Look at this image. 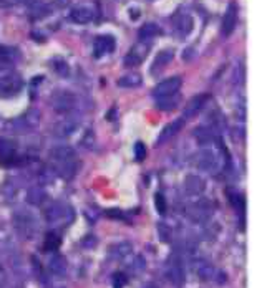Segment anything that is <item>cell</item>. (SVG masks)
<instances>
[{
    "mask_svg": "<svg viewBox=\"0 0 267 288\" xmlns=\"http://www.w3.org/2000/svg\"><path fill=\"white\" fill-rule=\"evenodd\" d=\"M50 166H52L53 172L60 176L62 179L70 181L71 177L78 171V159H76V153L70 146H57L50 151Z\"/></svg>",
    "mask_w": 267,
    "mask_h": 288,
    "instance_id": "6da1fadb",
    "label": "cell"
},
{
    "mask_svg": "<svg viewBox=\"0 0 267 288\" xmlns=\"http://www.w3.org/2000/svg\"><path fill=\"white\" fill-rule=\"evenodd\" d=\"M224 161H226V158H223L221 149H216L212 144L202 146V149L199 151L196 156V166L201 169V171L211 172V174L219 172L221 169L224 167Z\"/></svg>",
    "mask_w": 267,
    "mask_h": 288,
    "instance_id": "7a4b0ae2",
    "label": "cell"
},
{
    "mask_svg": "<svg viewBox=\"0 0 267 288\" xmlns=\"http://www.w3.org/2000/svg\"><path fill=\"white\" fill-rule=\"evenodd\" d=\"M45 219L53 227H65L73 222L75 210L65 202H52L45 210Z\"/></svg>",
    "mask_w": 267,
    "mask_h": 288,
    "instance_id": "3957f363",
    "label": "cell"
},
{
    "mask_svg": "<svg viewBox=\"0 0 267 288\" xmlns=\"http://www.w3.org/2000/svg\"><path fill=\"white\" fill-rule=\"evenodd\" d=\"M24 88V80L17 71H5L0 75V96L13 98Z\"/></svg>",
    "mask_w": 267,
    "mask_h": 288,
    "instance_id": "277c9868",
    "label": "cell"
},
{
    "mask_svg": "<svg viewBox=\"0 0 267 288\" xmlns=\"http://www.w3.org/2000/svg\"><path fill=\"white\" fill-rule=\"evenodd\" d=\"M50 103L58 114H68L76 108V96L67 90H57L50 98Z\"/></svg>",
    "mask_w": 267,
    "mask_h": 288,
    "instance_id": "5b68a950",
    "label": "cell"
},
{
    "mask_svg": "<svg viewBox=\"0 0 267 288\" xmlns=\"http://www.w3.org/2000/svg\"><path fill=\"white\" fill-rule=\"evenodd\" d=\"M13 222H15V227H17V230H19V234L24 235L25 239H33V235L38 232L37 219L29 212H17Z\"/></svg>",
    "mask_w": 267,
    "mask_h": 288,
    "instance_id": "8992f818",
    "label": "cell"
},
{
    "mask_svg": "<svg viewBox=\"0 0 267 288\" xmlns=\"http://www.w3.org/2000/svg\"><path fill=\"white\" fill-rule=\"evenodd\" d=\"M165 275L174 287H181L184 283V268L178 255H171L169 260L166 262Z\"/></svg>",
    "mask_w": 267,
    "mask_h": 288,
    "instance_id": "52a82bcc",
    "label": "cell"
},
{
    "mask_svg": "<svg viewBox=\"0 0 267 288\" xmlns=\"http://www.w3.org/2000/svg\"><path fill=\"white\" fill-rule=\"evenodd\" d=\"M38 123H40V113L32 109V111L22 114L17 120H13L10 123V128L13 132H29L33 128H37Z\"/></svg>",
    "mask_w": 267,
    "mask_h": 288,
    "instance_id": "ba28073f",
    "label": "cell"
},
{
    "mask_svg": "<svg viewBox=\"0 0 267 288\" xmlns=\"http://www.w3.org/2000/svg\"><path fill=\"white\" fill-rule=\"evenodd\" d=\"M183 85V78L181 76H171V78L161 81L155 86L153 90V98L160 99V98H166V96H173L176 93H179V88Z\"/></svg>",
    "mask_w": 267,
    "mask_h": 288,
    "instance_id": "9c48e42d",
    "label": "cell"
},
{
    "mask_svg": "<svg viewBox=\"0 0 267 288\" xmlns=\"http://www.w3.org/2000/svg\"><path fill=\"white\" fill-rule=\"evenodd\" d=\"M0 162L5 166H15L22 162L20 156L17 154V146L10 139L0 138Z\"/></svg>",
    "mask_w": 267,
    "mask_h": 288,
    "instance_id": "30bf717a",
    "label": "cell"
},
{
    "mask_svg": "<svg viewBox=\"0 0 267 288\" xmlns=\"http://www.w3.org/2000/svg\"><path fill=\"white\" fill-rule=\"evenodd\" d=\"M188 217L194 222H204L211 217L212 214V205L209 200H198L193 205H189V209L186 210Z\"/></svg>",
    "mask_w": 267,
    "mask_h": 288,
    "instance_id": "8fae6325",
    "label": "cell"
},
{
    "mask_svg": "<svg viewBox=\"0 0 267 288\" xmlns=\"http://www.w3.org/2000/svg\"><path fill=\"white\" fill-rule=\"evenodd\" d=\"M207 99H209V96L201 93V95H196L193 96L191 99L188 101V104L184 106L183 109V120L188 121V120H193V118H196L199 113L204 109V106L207 104Z\"/></svg>",
    "mask_w": 267,
    "mask_h": 288,
    "instance_id": "7c38bea8",
    "label": "cell"
},
{
    "mask_svg": "<svg viewBox=\"0 0 267 288\" xmlns=\"http://www.w3.org/2000/svg\"><path fill=\"white\" fill-rule=\"evenodd\" d=\"M237 20H239V13H237V3H229L228 8L224 12L223 22H221V33L224 36H229L236 30L237 27Z\"/></svg>",
    "mask_w": 267,
    "mask_h": 288,
    "instance_id": "4fadbf2b",
    "label": "cell"
},
{
    "mask_svg": "<svg viewBox=\"0 0 267 288\" xmlns=\"http://www.w3.org/2000/svg\"><path fill=\"white\" fill-rule=\"evenodd\" d=\"M193 25H194V20L189 13L178 12L173 17V29H174V33L178 35L179 38H184V36H188L191 33Z\"/></svg>",
    "mask_w": 267,
    "mask_h": 288,
    "instance_id": "5bb4252c",
    "label": "cell"
},
{
    "mask_svg": "<svg viewBox=\"0 0 267 288\" xmlns=\"http://www.w3.org/2000/svg\"><path fill=\"white\" fill-rule=\"evenodd\" d=\"M116 47V40L111 35H100L93 42V55L95 58H103L110 55Z\"/></svg>",
    "mask_w": 267,
    "mask_h": 288,
    "instance_id": "9a60e30c",
    "label": "cell"
},
{
    "mask_svg": "<svg viewBox=\"0 0 267 288\" xmlns=\"http://www.w3.org/2000/svg\"><path fill=\"white\" fill-rule=\"evenodd\" d=\"M149 47L144 42H138L136 45H133L128 55L125 57V66H138L144 62L148 55Z\"/></svg>",
    "mask_w": 267,
    "mask_h": 288,
    "instance_id": "2e32d148",
    "label": "cell"
},
{
    "mask_svg": "<svg viewBox=\"0 0 267 288\" xmlns=\"http://www.w3.org/2000/svg\"><path fill=\"white\" fill-rule=\"evenodd\" d=\"M194 268H196V273L199 275V278L201 280H216L218 283L221 282H226V277H224V273H221L216 270L214 267H212L211 263H207V262H198V263H194Z\"/></svg>",
    "mask_w": 267,
    "mask_h": 288,
    "instance_id": "e0dca14e",
    "label": "cell"
},
{
    "mask_svg": "<svg viewBox=\"0 0 267 288\" xmlns=\"http://www.w3.org/2000/svg\"><path fill=\"white\" fill-rule=\"evenodd\" d=\"M78 126H80L78 120H73V118H63V120L58 121L55 128H53V134H55L58 139H67L78 129Z\"/></svg>",
    "mask_w": 267,
    "mask_h": 288,
    "instance_id": "ac0fdd59",
    "label": "cell"
},
{
    "mask_svg": "<svg viewBox=\"0 0 267 288\" xmlns=\"http://www.w3.org/2000/svg\"><path fill=\"white\" fill-rule=\"evenodd\" d=\"M93 18H95V10L88 5H76L70 12V20L78 25L90 24V22H93Z\"/></svg>",
    "mask_w": 267,
    "mask_h": 288,
    "instance_id": "d6986e66",
    "label": "cell"
},
{
    "mask_svg": "<svg viewBox=\"0 0 267 288\" xmlns=\"http://www.w3.org/2000/svg\"><path fill=\"white\" fill-rule=\"evenodd\" d=\"M184 123H186V121H184L183 118H179V120H174V121H171L169 125H166L161 129V132H160L158 144H163V143H166V141H169L171 138H174V136L184 128Z\"/></svg>",
    "mask_w": 267,
    "mask_h": 288,
    "instance_id": "ffe728a7",
    "label": "cell"
},
{
    "mask_svg": "<svg viewBox=\"0 0 267 288\" xmlns=\"http://www.w3.org/2000/svg\"><path fill=\"white\" fill-rule=\"evenodd\" d=\"M173 58H174V52L171 48L161 50V52L155 57V60H153L151 73H160L163 68H166L171 62H173Z\"/></svg>",
    "mask_w": 267,
    "mask_h": 288,
    "instance_id": "44dd1931",
    "label": "cell"
},
{
    "mask_svg": "<svg viewBox=\"0 0 267 288\" xmlns=\"http://www.w3.org/2000/svg\"><path fill=\"white\" fill-rule=\"evenodd\" d=\"M194 138L201 146H211L216 141V131L211 126H199L194 129Z\"/></svg>",
    "mask_w": 267,
    "mask_h": 288,
    "instance_id": "7402d4cb",
    "label": "cell"
},
{
    "mask_svg": "<svg viewBox=\"0 0 267 288\" xmlns=\"http://www.w3.org/2000/svg\"><path fill=\"white\" fill-rule=\"evenodd\" d=\"M163 33L161 27L158 24H144L141 29L138 32V36H139V42H144V40H151V38H156V36H160Z\"/></svg>",
    "mask_w": 267,
    "mask_h": 288,
    "instance_id": "603a6c76",
    "label": "cell"
},
{
    "mask_svg": "<svg viewBox=\"0 0 267 288\" xmlns=\"http://www.w3.org/2000/svg\"><path fill=\"white\" fill-rule=\"evenodd\" d=\"M184 187H186L188 194L191 195H199L202 191H204V181L201 179L199 176H188L186 181H184Z\"/></svg>",
    "mask_w": 267,
    "mask_h": 288,
    "instance_id": "cb8c5ba5",
    "label": "cell"
},
{
    "mask_svg": "<svg viewBox=\"0 0 267 288\" xmlns=\"http://www.w3.org/2000/svg\"><path fill=\"white\" fill-rule=\"evenodd\" d=\"M48 268L53 275H58V277L65 275L67 273V260L63 258L62 255H53L48 262Z\"/></svg>",
    "mask_w": 267,
    "mask_h": 288,
    "instance_id": "d4e9b609",
    "label": "cell"
},
{
    "mask_svg": "<svg viewBox=\"0 0 267 288\" xmlns=\"http://www.w3.org/2000/svg\"><path fill=\"white\" fill-rule=\"evenodd\" d=\"M47 200V192L42 187H30L27 192V202L32 205H42Z\"/></svg>",
    "mask_w": 267,
    "mask_h": 288,
    "instance_id": "484cf974",
    "label": "cell"
},
{
    "mask_svg": "<svg viewBox=\"0 0 267 288\" xmlns=\"http://www.w3.org/2000/svg\"><path fill=\"white\" fill-rule=\"evenodd\" d=\"M178 104H179V93L156 99V108L161 109V111H173V109L178 108Z\"/></svg>",
    "mask_w": 267,
    "mask_h": 288,
    "instance_id": "4316f807",
    "label": "cell"
},
{
    "mask_svg": "<svg viewBox=\"0 0 267 288\" xmlns=\"http://www.w3.org/2000/svg\"><path fill=\"white\" fill-rule=\"evenodd\" d=\"M143 83V76L139 73H128V75H123L118 80V86L121 88H136Z\"/></svg>",
    "mask_w": 267,
    "mask_h": 288,
    "instance_id": "83f0119b",
    "label": "cell"
},
{
    "mask_svg": "<svg viewBox=\"0 0 267 288\" xmlns=\"http://www.w3.org/2000/svg\"><path fill=\"white\" fill-rule=\"evenodd\" d=\"M19 58V52L12 47H3L0 45V66L8 65V63H13Z\"/></svg>",
    "mask_w": 267,
    "mask_h": 288,
    "instance_id": "f1b7e54d",
    "label": "cell"
},
{
    "mask_svg": "<svg viewBox=\"0 0 267 288\" xmlns=\"http://www.w3.org/2000/svg\"><path fill=\"white\" fill-rule=\"evenodd\" d=\"M60 244H62L60 235H58L57 232H48V234L45 235L43 250H45V252H55V250H58Z\"/></svg>",
    "mask_w": 267,
    "mask_h": 288,
    "instance_id": "f546056e",
    "label": "cell"
},
{
    "mask_svg": "<svg viewBox=\"0 0 267 288\" xmlns=\"http://www.w3.org/2000/svg\"><path fill=\"white\" fill-rule=\"evenodd\" d=\"M228 195H229V200H231V204H233V207L237 210L239 216H241V221L244 222V197L236 191L234 192L228 191Z\"/></svg>",
    "mask_w": 267,
    "mask_h": 288,
    "instance_id": "4dcf8cb0",
    "label": "cell"
},
{
    "mask_svg": "<svg viewBox=\"0 0 267 288\" xmlns=\"http://www.w3.org/2000/svg\"><path fill=\"white\" fill-rule=\"evenodd\" d=\"M130 252H131V245L126 244V242H123V244H116L115 247H111V250H110L111 257H115V258H125Z\"/></svg>",
    "mask_w": 267,
    "mask_h": 288,
    "instance_id": "1f68e13d",
    "label": "cell"
},
{
    "mask_svg": "<svg viewBox=\"0 0 267 288\" xmlns=\"http://www.w3.org/2000/svg\"><path fill=\"white\" fill-rule=\"evenodd\" d=\"M53 63V70H55L58 75H62V76H68V73H70V68L68 65H67V62L65 60H60V58H55V60L52 62Z\"/></svg>",
    "mask_w": 267,
    "mask_h": 288,
    "instance_id": "d6a6232c",
    "label": "cell"
},
{
    "mask_svg": "<svg viewBox=\"0 0 267 288\" xmlns=\"http://www.w3.org/2000/svg\"><path fill=\"white\" fill-rule=\"evenodd\" d=\"M155 205H156V210L160 212V216H165L166 210H168V204H166V199L161 192H158L155 195Z\"/></svg>",
    "mask_w": 267,
    "mask_h": 288,
    "instance_id": "836d02e7",
    "label": "cell"
},
{
    "mask_svg": "<svg viewBox=\"0 0 267 288\" xmlns=\"http://www.w3.org/2000/svg\"><path fill=\"white\" fill-rule=\"evenodd\" d=\"M128 283V277L125 273H115L113 275V288H123Z\"/></svg>",
    "mask_w": 267,
    "mask_h": 288,
    "instance_id": "e575fe53",
    "label": "cell"
},
{
    "mask_svg": "<svg viewBox=\"0 0 267 288\" xmlns=\"http://www.w3.org/2000/svg\"><path fill=\"white\" fill-rule=\"evenodd\" d=\"M144 158H146V146L139 141V143L134 144V159L136 161H143Z\"/></svg>",
    "mask_w": 267,
    "mask_h": 288,
    "instance_id": "d590c367",
    "label": "cell"
},
{
    "mask_svg": "<svg viewBox=\"0 0 267 288\" xmlns=\"http://www.w3.org/2000/svg\"><path fill=\"white\" fill-rule=\"evenodd\" d=\"M158 230H160V235H161V240L163 242H168L169 240V228L165 225V224H160V225H158Z\"/></svg>",
    "mask_w": 267,
    "mask_h": 288,
    "instance_id": "8d00e7d4",
    "label": "cell"
},
{
    "mask_svg": "<svg viewBox=\"0 0 267 288\" xmlns=\"http://www.w3.org/2000/svg\"><path fill=\"white\" fill-rule=\"evenodd\" d=\"M35 0H0V7L15 5V3H33Z\"/></svg>",
    "mask_w": 267,
    "mask_h": 288,
    "instance_id": "74e56055",
    "label": "cell"
},
{
    "mask_svg": "<svg viewBox=\"0 0 267 288\" xmlns=\"http://www.w3.org/2000/svg\"><path fill=\"white\" fill-rule=\"evenodd\" d=\"M57 2H58V5L65 7V5H68V3H70V0H57Z\"/></svg>",
    "mask_w": 267,
    "mask_h": 288,
    "instance_id": "f35d334b",
    "label": "cell"
},
{
    "mask_svg": "<svg viewBox=\"0 0 267 288\" xmlns=\"http://www.w3.org/2000/svg\"><path fill=\"white\" fill-rule=\"evenodd\" d=\"M3 277H5V273H3V268L0 267V285L3 283Z\"/></svg>",
    "mask_w": 267,
    "mask_h": 288,
    "instance_id": "ab89813d",
    "label": "cell"
}]
</instances>
